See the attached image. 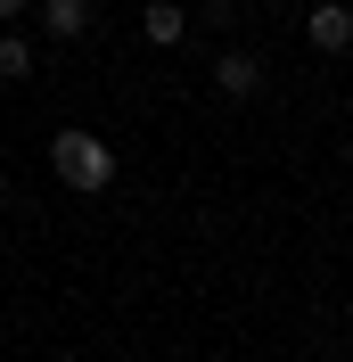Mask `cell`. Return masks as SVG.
<instances>
[{
	"instance_id": "ba28073f",
	"label": "cell",
	"mask_w": 353,
	"mask_h": 362,
	"mask_svg": "<svg viewBox=\"0 0 353 362\" xmlns=\"http://www.w3.org/2000/svg\"><path fill=\"white\" fill-rule=\"evenodd\" d=\"M8 198H17V189H8V173H0V214H8Z\"/></svg>"
},
{
	"instance_id": "7a4b0ae2",
	"label": "cell",
	"mask_w": 353,
	"mask_h": 362,
	"mask_svg": "<svg viewBox=\"0 0 353 362\" xmlns=\"http://www.w3.org/2000/svg\"><path fill=\"white\" fill-rule=\"evenodd\" d=\"M205 83H214L222 99H255V90H263V58H255V49H222Z\"/></svg>"
},
{
	"instance_id": "8992f818",
	"label": "cell",
	"mask_w": 353,
	"mask_h": 362,
	"mask_svg": "<svg viewBox=\"0 0 353 362\" xmlns=\"http://www.w3.org/2000/svg\"><path fill=\"white\" fill-rule=\"evenodd\" d=\"M33 74V42L25 33H0V83H25Z\"/></svg>"
},
{
	"instance_id": "5b68a950",
	"label": "cell",
	"mask_w": 353,
	"mask_h": 362,
	"mask_svg": "<svg viewBox=\"0 0 353 362\" xmlns=\"http://www.w3.org/2000/svg\"><path fill=\"white\" fill-rule=\"evenodd\" d=\"M140 33H148V49H173L181 33H189V8H173V0H148V17H140Z\"/></svg>"
},
{
	"instance_id": "6da1fadb",
	"label": "cell",
	"mask_w": 353,
	"mask_h": 362,
	"mask_svg": "<svg viewBox=\"0 0 353 362\" xmlns=\"http://www.w3.org/2000/svg\"><path fill=\"white\" fill-rule=\"evenodd\" d=\"M49 165H58V181L83 189V198H99V189L115 181V148H107L99 132H83V124H66V132L49 140Z\"/></svg>"
},
{
	"instance_id": "3957f363",
	"label": "cell",
	"mask_w": 353,
	"mask_h": 362,
	"mask_svg": "<svg viewBox=\"0 0 353 362\" xmlns=\"http://www.w3.org/2000/svg\"><path fill=\"white\" fill-rule=\"evenodd\" d=\"M304 42L312 49H353V8L345 0H312L304 8Z\"/></svg>"
},
{
	"instance_id": "277c9868",
	"label": "cell",
	"mask_w": 353,
	"mask_h": 362,
	"mask_svg": "<svg viewBox=\"0 0 353 362\" xmlns=\"http://www.w3.org/2000/svg\"><path fill=\"white\" fill-rule=\"evenodd\" d=\"M42 33L49 42H83L90 33V0H42Z\"/></svg>"
},
{
	"instance_id": "52a82bcc",
	"label": "cell",
	"mask_w": 353,
	"mask_h": 362,
	"mask_svg": "<svg viewBox=\"0 0 353 362\" xmlns=\"http://www.w3.org/2000/svg\"><path fill=\"white\" fill-rule=\"evenodd\" d=\"M25 8H33V0H0V25H25Z\"/></svg>"
}]
</instances>
